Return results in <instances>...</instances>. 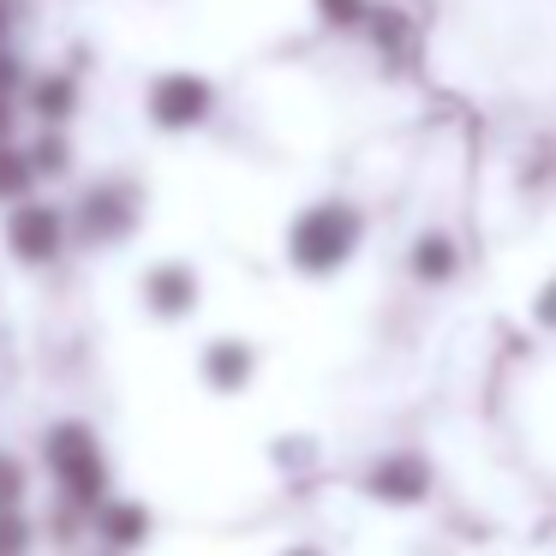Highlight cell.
<instances>
[{
	"instance_id": "6da1fadb",
	"label": "cell",
	"mask_w": 556,
	"mask_h": 556,
	"mask_svg": "<svg viewBox=\"0 0 556 556\" xmlns=\"http://www.w3.org/2000/svg\"><path fill=\"white\" fill-rule=\"evenodd\" d=\"M359 245H365V216L348 198H317L288 222V264L312 281L341 276L359 257Z\"/></svg>"
},
{
	"instance_id": "7a4b0ae2",
	"label": "cell",
	"mask_w": 556,
	"mask_h": 556,
	"mask_svg": "<svg viewBox=\"0 0 556 556\" xmlns=\"http://www.w3.org/2000/svg\"><path fill=\"white\" fill-rule=\"evenodd\" d=\"M73 216V240L85 245H121L138 233L144 222V186L132 174H97V180L78 192V204H66Z\"/></svg>"
},
{
	"instance_id": "3957f363",
	"label": "cell",
	"mask_w": 556,
	"mask_h": 556,
	"mask_svg": "<svg viewBox=\"0 0 556 556\" xmlns=\"http://www.w3.org/2000/svg\"><path fill=\"white\" fill-rule=\"evenodd\" d=\"M144 121L168 138H186V132H204L216 121V85L192 66H168L144 85Z\"/></svg>"
},
{
	"instance_id": "277c9868",
	"label": "cell",
	"mask_w": 556,
	"mask_h": 556,
	"mask_svg": "<svg viewBox=\"0 0 556 556\" xmlns=\"http://www.w3.org/2000/svg\"><path fill=\"white\" fill-rule=\"evenodd\" d=\"M42 455H49L54 479H61V491L73 496V503H85V508L102 503V491H109V460H102V443H97L90 425H78V419L54 425V431L42 437Z\"/></svg>"
},
{
	"instance_id": "5b68a950",
	"label": "cell",
	"mask_w": 556,
	"mask_h": 556,
	"mask_svg": "<svg viewBox=\"0 0 556 556\" xmlns=\"http://www.w3.org/2000/svg\"><path fill=\"white\" fill-rule=\"evenodd\" d=\"M66 245H73V216H66V204H54V198H42V192L7 204V252L25 269L54 264Z\"/></svg>"
},
{
	"instance_id": "8992f818",
	"label": "cell",
	"mask_w": 556,
	"mask_h": 556,
	"mask_svg": "<svg viewBox=\"0 0 556 556\" xmlns=\"http://www.w3.org/2000/svg\"><path fill=\"white\" fill-rule=\"evenodd\" d=\"M138 300H144L150 317H162V324H180V317L198 312V300H204V281H198L192 264H180V257H162V264L144 269V281H138Z\"/></svg>"
},
{
	"instance_id": "52a82bcc",
	"label": "cell",
	"mask_w": 556,
	"mask_h": 556,
	"mask_svg": "<svg viewBox=\"0 0 556 556\" xmlns=\"http://www.w3.org/2000/svg\"><path fill=\"white\" fill-rule=\"evenodd\" d=\"M25 114L37 126H73V114H78V102H85V90H78V78L66 73V66H49V73H30V85H25Z\"/></svg>"
},
{
	"instance_id": "ba28073f",
	"label": "cell",
	"mask_w": 556,
	"mask_h": 556,
	"mask_svg": "<svg viewBox=\"0 0 556 556\" xmlns=\"http://www.w3.org/2000/svg\"><path fill=\"white\" fill-rule=\"evenodd\" d=\"M198 371H204V383L216 389V395H240V389L252 383V371H257V353H252V341L222 336V341H210V348H204Z\"/></svg>"
},
{
	"instance_id": "9c48e42d",
	"label": "cell",
	"mask_w": 556,
	"mask_h": 556,
	"mask_svg": "<svg viewBox=\"0 0 556 556\" xmlns=\"http://www.w3.org/2000/svg\"><path fill=\"white\" fill-rule=\"evenodd\" d=\"M365 491H371L377 503H425V491H431V467H425L419 455H389V460L371 467Z\"/></svg>"
},
{
	"instance_id": "30bf717a",
	"label": "cell",
	"mask_w": 556,
	"mask_h": 556,
	"mask_svg": "<svg viewBox=\"0 0 556 556\" xmlns=\"http://www.w3.org/2000/svg\"><path fill=\"white\" fill-rule=\"evenodd\" d=\"M407 269H413V281H425V288H443V281H455V269H460V245L448 240L443 228H431V233L413 240Z\"/></svg>"
},
{
	"instance_id": "8fae6325",
	"label": "cell",
	"mask_w": 556,
	"mask_h": 556,
	"mask_svg": "<svg viewBox=\"0 0 556 556\" xmlns=\"http://www.w3.org/2000/svg\"><path fill=\"white\" fill-rule=\"evenodd\" d=\"M25 156H30V168H37V186L42 180L61 186V180H73V168H78V150H73V138H66V126H42L25 144Z\"/></svg>"
},
{
	"instance_id": "7c38bea8",
	"label": "cell",
	"mask_w": 556,
	"mask_h": 556,
	"mask_svg": "<svg viewBox=\"0 0 556 556\" xmlns=\"http://www.w3.org/2000/svg\"><path fill=\"white\" fill-rule=\"evenodd\" d=\"M365 37H371V49L383 54V61H407L413 54V18L401 13V7H371V18H365Z\"/></svg>"
},
{
	"instance_id": "4fadbf2b",
	"label": "cell",
	"mask_w": 556,
	"mask_h": 556,
	"mask_svg": "<svg viewBox=\"0 0 556 556\" xmlns=\"http://www.w3.org/2000/svg\"><path fill=\"white\" fill-rule=\"evenodd\" d=\"M97 532L114 551H132V544L150 539V515L138 503H97Z\"/></svg>"
},
{
	"instance_id": "5bb4252c",
	"label": "cell",
	"mask_w": 556,
	"mask_h": 556,
	"mask_svg": "<svg viewBox=\"0 0 556 556\" xmlns=\"http://www.w3.org/2000/svg\"><path fill=\"white\" fill-rule=\"evenodd\" d=\"M30 192H37V168H30L25 144L7 138V144H0V210L18 204V198H30Z\"/></svg>"
},
{
	"instance_id": "9a60e30c",
	"label": "cell",
	"mask_w": 556,
	"mask_h": 556,
	"mask_svg": "<svg viewBox=\"0 0 556 556\" xmlns=\"http://www.w3.org/2000/svg\"><path fill=\"white\" fill-rule=\"evenodd\" d=\"M371 7L377 0H312L317 25H329V30H359L371 18Z\"/></svg>"
},
{
	"instance_id": "2e32d148",
	"label": "cell",
	"mask_w": 556,
	"mask_h": 556,
	"mask_svg": "<svg viewBox=\"0 0 556 556\" xmlns=\"http://www.w3.org/2000/svg\"><path fill=\"white\" fill-rule=\"evenodd\" d=\"M25 85H30L25 54H18L13 42H0V97H25Z\"/></svg>"
},
{
	"instance_id": "e0dca14e",
	"label": "cell",
	"mask_w": 556,
	"mask_h": 556,
	"mask_svg": "<svg viewBox=\"0 0 556 556\" xmlns=\"http://www.w3.org/2000/svg\"><path fill=\"white\" fill-rule=\"evenodd\" d=\"M30 551V520L18 508H0V556H25Z\"/></svg>"
},
{
	"instance_id": "ac0fdd59",
	"label": "cell",
	"mask_w": 556,
	"mask_h": 556,
	"mask_svg": "<svg viewBox=\"0 0 556 556\" xmlns=\"http://www.w3.org/2000/svg\"><path fill=\"white\" fill-rule=\"evenodd\" d=\"M25 503V467L13 455H0V508H18Z\"/></svg>"
},
{
	"instance_id": "d6986e66",
	"label": "cell",
	"mask_w": 556,
	"mask_h": 556,
	"mask_svg": "<svg viewBox=\"0 0 556 556\" xmlns=\"http://www.w3.org/2000/svg\"><path fill=\"white\" fill-rule=\"evenodd\" d=\"M532 324H539V329H556V276L544 281L539 293H532Z\"/></svg>"
},
{
	"instance_id": "ffe728a7",
	"label": "cell",
	"mask_w": 556,
	"mask_h": 556,
	"mask_svg": "<svg viewBox=\"0 0 556 556\" xmlns=\"http://www.w3.org/2000/svg\"><path fill=\"white\" fill-rule=\"evenodd\" d=\"M18 121H25V102L0 97V144H7V138H18Z\"/></svg>"
},
{
	"instance_id": "44dd1931",
	"label": "cell",
	"mask_w": 556,
	"mask_h": 556,
	"mask_svg": "<svg viewBox=\"0 0 556 556\" xmlns=\"http://www.w3.org/2000/svg\"><path fill=\"white\" fill-rule=\"evenodd\" d=\"M13 25H18V18H13V0H0V42H13Z\"/></svg>"
},
{
	"instance_id": "7402d4cb",
	"label": "cell",
	"mask_w": 556,
	"mask_h": 556,
	"mask_svg": "<svg viewBox=\"0 0 556 556\" xmlns=\"http://www.w3.org/2000/svg\"><path fill=\"white\" fill-rule=\"evenodd\" d=\"M288 556H317V551H288Z\"/></svg>"
}]
</instances>
